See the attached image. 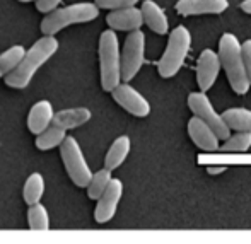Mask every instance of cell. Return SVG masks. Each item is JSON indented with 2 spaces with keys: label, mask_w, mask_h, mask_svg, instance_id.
I'll return each instance as SVG.
<instances>
[{
  "label": "cell",
  "mask_w": 251,
  "mask_h": 244,
  "mask_svg": "<svg viewBox=\"0 0 251 244\" xmlns=\"http://www.w3.org/2000/svg\"><path fill=\"white\" fill-rule=\"evenodd\" d=\"M106 23L111 29L115 31H135L140 29L142 24H146L144 21V14L142 9L135 5H128V7H122V9H115L106 16Z\"/></svg>",
  "instance_id": "cell-13"
},
{
  "label": "cell",
  "mask_w": 251,
  "mask_h": 244,
  "mask_svg": "<svg viewBox=\"0 0 251 244\" xmlns=\"http://www.w3.org/2000/svg\"><path fill=\"white\" fill-rule=\"evenodd\" d=\"M45 193V178L40 172H33V174L27 176L26 183H24L23 188V198L27 205L40 203L41 198Z\"/></svg>",
  "instance_id": "cell-21"
},
{
  "label": "cell",
  "mask_w": 251,
  "mask_h": 244,
  "mask_svg": "<svg viewBox=\"0 0 251 244\" xmlns=\"http://www.w3.org/2000/svg\"><path fill=\"white\" fill-rule=\"evenodd\" d=\"M188 108L192 109L193 115L201 118L205 123H208V125L215 130V133H217L221 140H226L229 135H231L232 130L229 128L227 123L224 122L222 115H219V113L215 111V108L212 106L210 99H208V96L203 93V91L190 94L188 96Z\"/></svg>",
  "instance_id": "cell-8"
},
{
  "label": "cell",
  "mask_w": 251,
  "mask_h": 244,
  "mask_svg": "<svg viewBox=\"0 0 251 244\" xmlns=\"http://www.w3.org/2000/svg\"><path fill=\"white\" fill-rule=\"evenodd\" d=\"M146 62V34L140 29L130 31L122 48V79L130 82L135 79Z\"/></svg>",
  "instance_id": "cell-7"
},
{
  "label": "cell",
  "mask_w": 251,
  "mask_h": 244,
  "mask_svg": "<svg viewBox=\"0 0 251 244\" xmlns=\"http://www.w3.org/2000/svg\"><path fill=\"white\" fill-rule=\"evenodd\" d=\"M111 172L113 171L108 168L93 172V178H91L89 185H87V196H89L91 200H98V198L106 192V188H108L113 179Z\"/></svg>",
  "instance_id": "cell-22"
},
{
  "label": "cell",
  "mask_w": 251,
  "mask_h": 244,
  "mask_svg": "<svg viewBox=\"0 0 251 244\" xmlns=\"http://www.w3.org/2000/svg\"><path fill=\"white\" fill-rule=\"evenodd\" d=\"M111 96L116 101V104L122 106L125 111L137 118H146L151 115V104L137 89H133L128 82H120L111 91Z\"/></svg>",
  "instance_id": "cell-9"
},
{
  "label": "cell",
  "mask_w": 251,
  "mask_h": 244,
  "mask_svg": "<svg viewBox=\"0 0 251 244\" xmlns=\"http://www.w3.org/2000/svg\"><path fill=\"white\" fill-rule=\"evenodd\" d=\"M24 53H26L24 51V47H21V45L10 47L3 53H0V79L16 69L17 63H19L21 58L24 56Z\"/></svg>",
  "instance_id": "cell-24"
},
{
  "label": "cell",
  "mask_w": 251,
  "mask_h": 244,
  "mask_svg": "<svg viewBox=\"0 0 251 244\" xmlns=\"http://www.w3.org/2000/svg\"><path fill=\"white\" fill-rule=\"evenodd\" d=\"M219 56L222 69L236 94H246L251 87L248 72H246L245 56H243V43L232 33H226L219 40Z\"/></svg>",
  "instance_id": "cell-2"
},
{
  "label": "cell",
  "mask_w": 251,
  "mask_h": 244,
  "mask_svg": "<svg viewBox=\"0 0 251 244\" xmlns=\"http://www.w3.org/2000/svg\"><path fill=\"white\" fill-rule=\"evenodd\" d=\"M221 67L222 62L219 51L207 48L200 53L199 62H197V84H199L200 91L207 93L214 86L219 77V72H221Z\"/></svg>",
  "instance_id": "cell-11"
},
{
  "label": "cell",
  "mask_w": 251,
  "mask_h": 244,
  "mask_svg": "<svg viewBox=\"0 0 251 244\" xmlns=\"http://www.w3.org/2000/svg\"><path fill=\"white\" fill-rule=\"evenodd\" d=\"M222 171H226V168L224 166H210V168H207V172H222Z\"/></svg>",
  "instance_id": "cell-30"
},
{
  "label": "cell",
  "mask_w": 251,
  "mask_h": 244,
  "mask_svg": "<svg viewBox=\"0 0 251 244\" xmlns=\"http://www.w3.org/2000/svg\"><path fill=\"white\" fill-rule=\"evenodd\" d=\"M27 224H29V229H33V231H48L50 229V215H48L47 207L41 205V201L29 205Z\"/></svg>",
  "instance_id": "cell-23"
},
{
  "label": "cell",
  "mask_w": 251,
  "mask_h": 244,
  "mask_svg": "<svg viewBox=\"0 0 251 244\" xmlns=\"http://www.w3.org/2000/svg\"><path fill=\"white\" fill-rule=\"evenodd\" d=\"M53 118H55V109H53L51 102L47 101V99H41V101L34 102L33 108L29 109L27 128L34 135H40L41 132H45L51 125Z\"/></svg>",
  "instance_id": "cell-15"
},
{
  "label": "cell",
  "mask_w": 251,
  "mask_h": 244,
  "mask_svg": "<svg viewBox=\"0 0 251 244\" xmlns=\"http://www.w3.org/2000/svg\"><path fill=\"white\" fill-rule=\"evenodd\" d=\"M58 51V40L50 34H43V38L36 41L21 58L17 67L10 73L3 77L5 84L12 89H26L34 79L36 72Z\"/></svg>",
  "instance_id": "cell-1"
},
{
  "label": "cell",
  "mask_w": 251,
  "mask_h": 244,
  "mask_svg": "<svg viewBox=\"0 0 251 244\" xmlns=\"http://www.w3.org/2000/svg\"><path fill=\"white\" fill-rule=\"evenodd\" d=\"M188 135L192 142L205 152H214L221 148V139L215 130L195 115L188 122Z\"/></svg>",
  "instance_id": "cell-12"
},
{
  "label": "cell",
  "mask_w": 251,
  "mask_h": 244,
  "mask_svg": "<svg viewBox=\"0 0 251 244\" xmlns=\"http://www.w3.org/2000/svg\"><path fill=\"white\" fill-rule=\"evenodd\" d=\"M222 118L234 132H251V109L229 108L222 113Z\"/></svg>",
  "instance_id": "cell-19"
},
{
  "label": "cell",
  "mask_w": 251,
  "mask_h": 244,
  "mask_svg": "<svg viewBox=\"0 0 251 244\" xmlns=\"http://www.w3.org/2000/svg\"><path fill=\"white\" fill-rule=\"evenodd\" d=\"M241 10L246 14H251V0H243L241 2Z\"/></svg>",
  "instance_id": "cell-29"
},
{
  "label": "cell",
  "mask_w": 251,
  "mask_h": 244,
  "mask_svg": "<svg viewBox=\"0 0 251 244\" xmlns=\"http://www.w3.org/2000/svg\"><path fill=\"white\" fill-rule=\"evenodd\" d=\"M98 3L100 9H122V7H128V5H137L140 0H94Z\"/></svg>",
  "instance_id": "cell-26"
},
{
  "label": "cell",
  "mask_w": 251,
  "mask_h": 244,
  "mask_svg": "<svg viewBox=\"0 0 251 244\" xmlns=\"http://www.w3.org/2000/svg\"><path fill=\"white\" fill-rule=\"evenodd\" d=\"M243 56H245V65H246V72H248L250 82H251V40L243 43Z\"/></svg>",
  "instance_id": "cell-28"
},
{
  "label": "cell",
  "mask_w": 251,
  "mask_h": 244,
  "mask_svg": "<svg viewBox=\"0 0 251 244\" xmlns=\"http://www.w3.org/2000/svg\"><path fill=\"white\" fill-rule=\"evenodd\" d=\"M251 147V132H236L226 139L222 150L226 152H246Z\"/></svg>",
  "instance_id": "cell-25"
},
{
  "label": "cell",
  "mask_w": 251,
  "mask_h": 244,
  "mask_svg": "<svg viewBox=\"0 0 251 244\" xmlns=\"http://www.w3.org/2000/svg\"><path fill=\"white\" fill-rule=\"evenodd\" d=\"M142 14H144V21L149 26L151 31H154L155 34H168L169 31V21L166 12L161 9L157 2L154 0H144L142 3Z\"/></svg>",
  "instance_id": "cell-16"
},
{
  "label": "cell",
  "mask_w": 251,
  "mask_h": 244,
  "mask_svg": "<svg viewBox=\"0 0 251 244\" xmlns=\"http://www.w3.org/2000/svg\"><path fill=\"white\" fill-rule=\"evenodd\" d=\"M100 70H101V87L111 93L122 82V51L120 41L115 29H106L100 36Z\"/></svg>",
  "instance_id": "cell-4"
},
{
  "label": "cell",
  "mask_w": 251,
  "mask_h": 244,
  "mask_svg": "<svg viewBox=\"0 0 251 244\" xmlns=\"http://www.w3.org/2000/svg\"><path fill=\"white\" fill-rule=\"evenodd\" d=\"M93 113L87 108H69V109H62V111L55 113V118H53V125L60 126V128L65 130H74L79 128V126L86 125L91 120Z\"/></svg>",
  "instance_id": "cell-17"
},
{
  "label": "cell",
  "mask_w": 251,
  "mask_h": 244,
  "mask_svg": "<svg viewBox=\"0 0 251 244\" xmlns=\"http://www.w3.org/2000/svg\"><path fill=\"white\" fill-rule=\"evenodd\" d=\"M190 48H192V33L188 31V27L176 26L173 33H169L168 47H166L157 63L159 75L162 79L175 77L181 70L183 63L190 53Z\"/></svg>",
  "instance_id": "cell-5"
},
{
  "label": "cell",
  "mask_w": 251,
  "mask_h": 244,
  "mask_svg": "<svg viewBox=\"0 0 251 244\" xmlns=\"http://www.w3.org/2000/svg\"><path fill=\"white\" fill-rule=\"evenodd\" d=\"M227 0H178L176 12L181 16H201V14H222L227 10Z\"/></svg>",
  "instance_id": "cell-14"
},
{
  "label": "cell",
  "mask_w": 251,
  "mask_h": 244,
  "mask_svg": "<svg viewBox=\"0 0 251 244\" xmlns=\"http://www.w3.org/2000/svg\"><path fill=\"white\" fill-rule=\"evenodd\" d=\"M130 148H132V142H130V137L128 135H122L111 144V147L108 148L106 152V157H104V168L111 169H118L120 166L125 162V159L128 157L130 154Z\"/></svg>",
  "instance_id": "cell-18"
},
{
  "label": "cell",
  "mask_w": 251,
  "mask_h": 244,
  "mask_svg": "<svg viewBox=\"0 0 251 244\" xmlns=\"http://www.w3.org/2000/svg\"><path fill=\"white\" fill-rule=\"evenodd\" d=\"M67 139V130L65 128H60L56 125L48 126L45 132H41L40 135H36V148L38 150H51L55 147H60L62 142Z\"/></svg>",
  "instance_id": "cell-20"
},
{
  "label": "cell",
  "mask_w": 251,
  "mask_h": 244,
  "mask_svg": "<svg viewBox=\"0 0 251 244\" xmlns=\"http://www.w3.org/2000/svg\"><path fill=\"white\" fill-rule=\"evenodd\" d=\"M98 16H100V7H98L96 2H79L72 3V5L56 7L45 16L40 29L43 34L55 36L56 33L72 26V24L91 23V21L98 19Z\"/></svg>",
  "instance_id": "cell-3"
},
{
  "label": "cell",
  "mask_w": 251,
  "mask_h": 244,
  "mask_svg": "<svg viewBox=\"0 0 251 244\" xmlns=\"http://www.w3.org/2000/svg\"><path fill=\"white\" fill-rule=\"evenodd\" d=\"M123 196V183L122 179L113 178L106 192L98 198V205L94 208V220L98 224H106L115 217L118 210L120 200Z\"/></svg>",
  "instance_id": "cell-10"
},
{
  "label": "cell",
  "mask_w": 251,
  "mask_h": 244,
  "mask_svg": "<svg viewBox=\"0 0 251 244\" xmlns=\"http://www.w3.org/2000/svg\"><path fill=\"white\" fill-rule=\"evenodd\" d=\"M60 155H62L67 174L72 179L74 185L79 186V188H87L91 178H93V171H91L75 137L67 135V139L60 146Z\"/></svg>",
  "instance_id": "cell-6"
},
{
  "label": "cell",
  "mask_w": 251,
  "mask_h": 244,
  "mask_svg": "<svg viewBox=\"0 0 251 244\" xmlns=\"http://www.w3.org/2000/svg\"><path fill=\"white\" fill-rule=\"evenodd\" d=\"M19 2H24V3H27V2H36V0H19Z\"/></svg>",
  "instance_id": "cell-31"
},
{
  "label": "cell",
  "mask_w": 251,
  "mask_h": 244,
  "mask_svg": "<svg viewBox=\"0 0 251 244\" xmlns=\"http://www.w3.org/2000/svg\"><path fill=\"white\" fill-rule=\"evenodd\" d=\"M60 2L62 0H36V9L43 14H48L53 9H56L60 5Z\"/></svg>",
  "instance_id": "cell-27"
}]
</instances>
